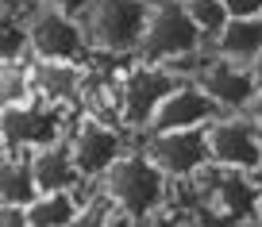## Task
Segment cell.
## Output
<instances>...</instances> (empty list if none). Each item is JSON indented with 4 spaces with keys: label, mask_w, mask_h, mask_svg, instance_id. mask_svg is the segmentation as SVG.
<instances>
[{
    "label": "cell",
    "mask_w": 262,
    "mask_h": 227,
    "mask_svg": "<svg viewBox=\"0 0 262 227\" xmlns=\"http://www.w3.org/2000/svg\"><path fill=\"white\" fill-rule=\"evenodd\" d=\"M0 227H31L24 204H0Z\"/></svg>",
    "instance_id": "cb8c5ba5"
},
{
    "label": "cell",
    "mask_w": 262,
    "mask_h": 227,
    "mask_svg": "<svg viewBox=\"0 0 262 227\" xmlns=\"http://www.w3.org/2000/svg\"><path fill=\"white\" fill-rule=\"evenodd\" d=\"M258 177H262V166H258Z\"/></svg>",
    "instance_id": "f546056e"
},
{
    "label": "cell",
    "mask_w": 262,
    "mask_h": 227,
    "mask_svg": "<svg viewBox=\"0 0 262 227\" xmlns=\"http://www.w3.org/2000/svg\"><path fill=\"white\" fill-rule=\"evenodd\" d=\"M112 227H147V223H135V219H127V216H123V212H116Z\"/></svg>",
    "instance_id": "4316f807"
},
{
    "label": "cell",
    "mask_w": 262,
    "mask_h": 227,
    "mask_svg": "<svg viewBox=\"0 0 262 227\" xmlns=\"http://www.w3.org/2000/svg\"><path fill=\"white\" fill-rule=\"evenodd\" d=\"M97 185L112 196L116 212H123V216L135 219V223H150V219L170 204L173 181L150 162L139 143H131L127 150L104 170V177H100Z\"/></svg>",
    "instance_id": "3957f363"
},
{
    "label": "cell",
    "mask_w": 262,
    "mask_h": 227,
    "mask_svg": "<svg viewBox=\"0 0 262 227\" xmlns=\"http://www.w3.org/2000/svg\"><path fill=\"white\" fill-rule=\"evenodd\" d=\"M208 50L228 58V62H235V65H251L262 54V16H247V19L231 16L220 27V35L208 42Z\"/></svg>",
    "instance_id": "9a60e30c"
},
{
    "label": "cell",
    "mask_w": 262,
    "mask_h": 227,
    "mask_svg": "<svg viewBox=\"0 0 262 227\" xmlns=\"http://www.w3.org/2000/svg\"><path fill=\"white\" fill-rule=\"evenodd\" d=\"M66 143L74 150V162L81 170V177L89 185H97L108 166L131 146V135L123 127H112V123H104V120L77 108L74 120H70V131H66Z\"/></svg>",
    "instance_id": "ba28073f"
},
{
    "label": "cell",
    "mask_w": 262,
    "mask_h": 227,
    "mask_svg": "<svg viewBox=\"0 0 262 227\" xmlns=\"http://www.w3.org/2000/svg\"><path fill=\"white\" fill-rule=\"evenodd\" d=\"M31 173H35L39 193H62V189H70V193H77V196H89L93 189H97V185H89V181L81 177V170H77V162H74V150H70L66 139L47 143L42 150H35L31 154Z\"/></svg>",
    "instance_id": "4fadbf2b"
},
{
    "label": "cell",
    "mask_w": 262,
    "mask_h": 227,
    "mask_svg": "<svg viewBox=\"0 0 262 227\" xmlns=\"http://www.w3.org/2000/svg\"><path fill=\"white\" fill-rule=\"evenodd\" d=\"M178 81L181 77L173 70H166V65L143 62V58H127L123 81H120V123L131 139L147 135L158 104L178 89Z\"/></svg>",
    "instance_id": "8992f818"
},
{
    "label": "cell",
    "mask_w": 262,
    "mask_h": 227,
    "mask_svg": "<svg viewBox=\"0 0 262 227\" xmlns=\"http://www.w3.org/2000/svg\"><path fill=\"white\" fill-rule=\"evenodd\" d=\"M251 227H258V223H251Z\"/></svg>",
    "instance_id": "4dcf8cb0"
},
{
    "label": "cell",
    "mask_w": 262,
    "mask_h": 227,
    "mask_svg": "<svg viewBox=\"0 0 262 227\" xmlns=\"http://www.w3.org/2000/svg\"><path fill=\"white\" fill-rule=\"evenodd\" d=\"M228 16L235 19H247V16H262V0H224Z\"/></svg>",
    "instance_id": "7402d4cb"
},
{
    "label": "cell",
    "mask_w": 262,
    "mask_h": 227,
    "mask_svg": "<svg viewBox=\"0 0 262 227\" xmlns=\"http://www.w3.org/2000/svg\"><path fill=\"white\" fill-rule=\"evenodd\" d=\"M27 54L42 62H89L93 47L85 39V27L74 12L50 8V4H27Z\"/></svg>",
    "instance_id": "5b68a950"
},
{
    "label": "cell",
    "mask_w": 262,
    "mask_h": 227,
    "mask_svg": "<svg viewBox=\"0 0 262 227\" xmlns=\"http://www.w3.org/2000/svg\"><path fill=\"white\" fill-rule=\"evenodd\" d=\"M170 204L193 227H251L262 204V177L208 162L189 181H173Z\"/></svg>",
    "instance_id": "6da1fadb"
},
{
    "label": "cell",
    "mask_w": 262,
    "mask_h": 227,
    "mask_svg": "<svg viewBox=\"0 0 262 227\" xmlns=\"http://www.w3.org/2000/svg\"><path fill=\"white\" fill-rule=\"evenodd\" d=\"M147 227H193V223H189V219L185 216H181V212L178 208H173V204H166V208L162 212H158V216L155 219H150V223Z\"/></svg>",
    "instance_id": "603a6c76"
},
{
    "label": "cell",
    "mask_w": 262,
    "mask_h": 227,
    "mask_svg": "<svg viewBox=\"0 0 262 227\" xmlns=\"http://www.w3.org/2000/svg\"><path fill=\"white\" fill-rule=\"evenodd\" d=\"M220 116L216 100L208 97L193 77H181L178 89L158 104L155 120H150L147 131H189V127H208V123Z\"/></svg>",
    "instance_id": "7c38bea8"
},
{
    "label": "cell",
    "mask_w": 262,
    "mask_h": 227,
    "mask_svg": "<svg viewBox=\"0 0 262 227\" xmlns=\"http://www.w3.org/2000/svg\"><path fill=\"white\" fill-rule=\"evenodd\" d=\"M247 116H251V120L258 123V131H262V89L251 97V104H247Z\"/></svg>",
    "instance_id": "484cf974"
},
{
    "label": "cell",
    "mask_w": 262,
    "mask_h": 227,
    "mask_svg": "<svg viewBox=\"0 0 262 227\" xmlns=\"http://www.w3.org/2000/svg\"><path fill=\"white\" fill-rule=\"evenodd\" d=\"M31 81H35V97L50 100L62 108H81L85 100V62H42L31 58Z\"/></svg>",
    "instance_id": "5bb4252c"
},
{
    "label": "cell",
    "mask_w": 262,
    "mask_h": 227,
    "mask_svg": "<svg viewBox=\"0 0 262 227\" xmlns=\"http://www.w3.org/2000/svg\"><path fill=\"white\" fill-rule=\"evenodd\" d=\"M77 204H81V196L62 189V193H39L24 212H27V223L31 227H66L74 219Z\"/></svg>",
    "instance_id": "e0dca14e"
},
{
    "label": "cell",
    "mask_w": 262,
    "mask_h": 227,
    "mask_svg": "<svg viewBox=\"0 0 262 227\" xmlns=\"http://www.w3.org/2000/svg\"><path fill=\"white\" fill-rule=\"evenodd\" d=\"M74 120V108L50 104V100H27V104L4 108L0 112V150H12V154H27L42 150L47 143H58L70 131Z\"/></svg>",
    "instance_id": "52a82bcc"
},
{
    "label": "cell",
    "mask_w": 262,
    "mask_h": 227,
    "mask_svg": "<svg viewBox=\"0 0 262 227\" xmlns=\"http://www.w3.org/2000/svg\"><path fill=\"white\" fill-rule=\"evenodd\" d=\"M193 81L216 100L220 112H247L251 97L258 93L251 65H235V62H228V58L212 54V50H205V58H201V65H196V73H193Z\"/></svg>",
    "instance_id": "8fae6325"
},
{
    "label": "cell",
    "mask_w": 262,
    "mask_h": 227,
    "mask_svg": "<svg viewBox=\"0 0 262 227\" xmlns=\"http://www.w3.org/2000/svg\"><path fill=\"white\" fill-rule=\"evenodd\" d=\"M139 146L147 150V158L170 181H189L196 170H205V166H208V135H205V127L147 131Z\"/></svg>",
    "instance_id": "30bf717a"
},
{
    "label": "cell",
    "mask_w": 262,
    "mask_h": 227,
    "mask_svg": "<svg viewBox=\"0 0 262 227\" xmlns=\"http://www.w3.org/2000/svg\"><path fill=\"white\" fill-rule=\"evenodd\" d=\"M39 196L31 173V158L27 154H12V150H0V204H31Z\"/></svg>",
    "instance_id": "2e32d148"
},
{
    "label": "cell",
    "mask_w": 262,
    "mask_h": 227,
    "mask_svg": "<svg viewBox=\"0 0 262 227\" xmlns=\"http://www.w3.org/2000/svg\"><path fill=\"white\" fill-rule=\"evenodd\" d=\"M35 100V81H31V58H12L0 62V112Z\"/></svg>",
    "instance_id": "ac0fdd59"
},
{
    "label": "cell",
    "mask_w": 262,
    "mask_h": 227,
    "mask_svg": "<svg viewBox=\"0 0 262 227\" xmlns=\"http://www.w3.org/2000/svg\"><path fill=\"white\" fill-rule=\"evenodd\" d=\"M254 223H258V227H262V204H258V219H254Z\"/></svg>",
    "instance_id": "f1b7e54d"
},
{
    "label": "cell",
    "mask_w": 262,
    "mask_h": 227,
    "mask_svg": "<svg viewBox=\"0 0 262 227\" xmlns=\"http://www.w3.org/2000/svg\"><path fill=\"white\" fill-rule=\"evenodd\" d=\"M208 135V162L224 170L258 173L262 166V131L247 112H220L205 127Z\"/></svg>",
    "instance_id": "9c48e42d"
},
{
    "label": "cell",
    "mask_w": 262,
    "mask_h": 227,
    "mask_svg": "<svg viewBox=\"0 0 262 227\" xmlns=\"http://www.w3.org/2000/svg\"><path fill=\"white\" fill-rule=\"evenodd\" d=\"M27 4H50V8H62V12H81L85 8V0H27Z\"/></svg>",
    "instance_id": "d4e9b609"
},
{
    "label": "cell",
    "mask_w": 262,
    "mask_h": 227,
    "mask_svg": "<svg viewBox=\"0 0 262 227\" xmlns=\"http://www.w3.org/2000/svg\"><path fill=\"white\" fill-rule=\"evenodd\" d=\"M251 73H254V85H258V89H262V54H258V58H254V62H251Z\"/></svg>",
    "instance_id": "83f0119b"
},
{
    "label": "cell",
    "mask_w": 262,
    "mask_h": 227,
    "mask_svg": "<svg viewBox=\"0 0 262 227\" xmlns=\"http://www.w3.org/2000/svg\"><path fill=\"white\" fill-rule=\"evenodd\" d=\"M205 50L208 42L201 39L193 19L185 16L181 0H150L147 4V24H143V39H139L135 58L166 65L178 77H193Z\"/></svg>",
    "instance_id": "7a4b0ae2"
},
{
    "label": "cell",
    "mask_w": 262,
    "mask_h": 227,
    "mask_svg": "<svg viewBox=\"0 0 262 227\" xmlns=\"http://www.w3.org/2000/svg\"><path fill=\"white\" fill-rule=\"evenodd\" d=\"M147 4L150 0H85L77 12L85 27V39L97 54H116V58H135L147 24Z\"/></svg>",
    "instance_id": "277c9868"
},
{
    "label": "cell",
    "mask_w": 262,
    "mask_h": 227,
    "mask_svg": "<svg viewBox=\"0 0 262 227\" xmlns=\"http://www.w3.org/2000/svg\"><path fill=\"white\" fill-rule=\"evenodd\" d=\"M181 8H185V16L193 19V27L201 31L205 42H212L220 35V27L231 19L228 8H224V0H181Z\"/></svg>",
    "instance_id": "ffe728a7"
},
{
    "label": "cell",
    "mask_w": 262,
    "mask_h": 227,
    "mask_svg": "<svg viewBox=\"0 0 262 227\" xmlns=\"http://www.w3.org/2000/svg\"><path fill=\"white\" fill-rule=\"evenodd\" d=\"M12 58H31L27 54V27L19 4H0V62Z\"/></svg>",
    "instance_id": "d6986e66"
},
{
    "label": "cell",
    "mask_w": 262,
    "mask_h": 227,
    "mask_svg": "<svg viewBox=\"0 0 262 227\" xmlns=\"http://www.w3.org/2000/svg\"><path fill=\"white\" fill-rule=\"evenodd\" d=\"M112 219H116V204H112V196L97 185L89 196H81L74 219H70L66 227H112Z\"/></svg>",
    "instance_id": "44dd1931"
}]
</instances>
